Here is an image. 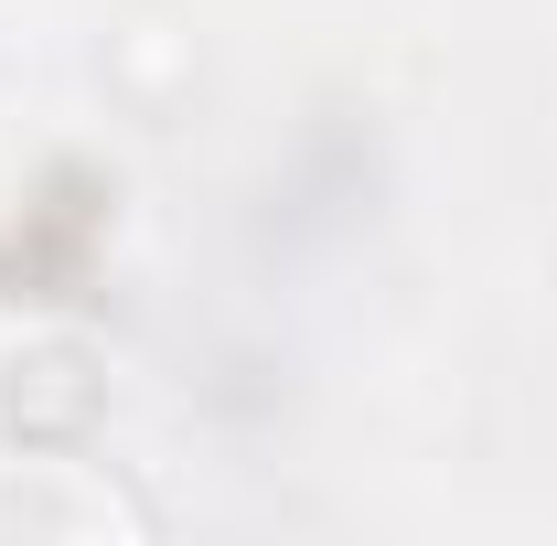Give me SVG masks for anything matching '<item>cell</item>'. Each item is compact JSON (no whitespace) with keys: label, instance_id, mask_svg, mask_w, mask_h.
Instances as JSON below:
<instances>
[{"label":"cell","instance_id":"cell-1","mask_svg":"<svg viewBox=\"0 0 557 546\" xmlns=\"http://www.w3.org/2000/svg\"><path fill=\"white\" fill-rule=\"evenodd\" d=\"M0 536L108 546V536H150V504H129L97 461H65V450H0Z\"/></svg>","mask_w":557,"mask_h":546}]
</instances>
